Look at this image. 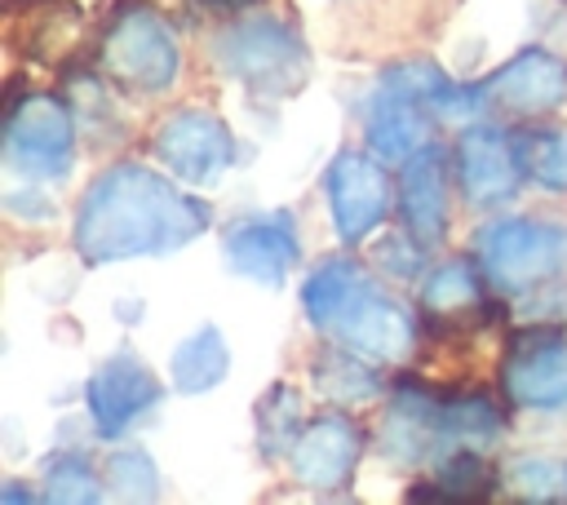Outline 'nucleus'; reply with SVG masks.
<instances>
[{"mask_svg":"<svg viewBox=\"0 0 567 505\" xmlns=\"http://www.w3.org/2000/svg\"><path fill=\"white\" fill-rule=\"evenodd\" d=\"M204 230V208L168 186L159 173L120 164L102 173L80 208L75 244L89 261H115L137 252H164Z\"/></svg>","mask_w":567,"mask_h":505,"instance_id":"f257e3e1","label":"nucleus"},{"mask_svg":"<svg viewBox=\"0 0 567 505\" xmlns=\"http://www.w3.org/2000/svg\"><path fill=\"white\" fill-rule=\"evenodd\" d=\"M478 261L501 288L540 284L554 270H563V261H567V226L527 221V217L496 221L478 239Z\"/></svg>","mask_w":567,"mask_h":505,"instance_id":"f03ea898","label":"nucleus"},{"mask_svg":"<svg viewBox=\"0 0 567 505\" xmlns=\"http://www.w3.org/2000/svg\"><path fill=\"white\" fill-rule=\"evenodd\" d=\"M226 62H230V71L248 89H257L266 97H288L306 80V49H301V40L284 22H270V18L244 22L226 40Z\"/></svg>","mask_w":567,"mask_h":505,"instance_id":"7ed1b4c3","label":"nucleus"},{"mask_svg":"<svg viewBox=\"0 0 567 505\" xmlns=\"http://www.w3.org/2000/svg\"><path fill=\"white\" fill-rule=\"evenodd\" d=\"M102 53H106V66L137 89H164L177 75V40L164 27V18L142 4L124 9L111 22Z\"/></svg>","mask_w":567,"mask_h":505,"instance_id":"20e7f679","label":"nucleus"},{"mask_svg":"<svg viewBox=\"0 0 567 505\" xmlns=\"http://www.w3.org/2000/svg\"><path fill=\"white\" fill-rule=\"evenodd\" d=\"M328 204H332V221L346 239H363L385 213H390V177L381 164H372L368 155H337V164L328 168Z\"/></svg>","mask_w":567,"mask_h":505,"instance_id":"39448f33","label":"nucleus"},{"mask_svg":"<svg viewBox=\"0 0 567 505\" xmlns=\"http://www.w3.org/2000/svg\"><path fill=\"white\" fill-rule=\"evenodd\" d=\"M155 151L173 173H182L190 182H208L230 164L235 142H230V133H226V124L217 115L177 111V115L164 120V128L155 137Z\"/></svg>","mask_w":567,"mask_h":505,"instance_id":"423d86ee","label":"nucleus"},{"mask_svg":"<svg viewBox=\"0 0 567 505\" xmlns=\"http://www.w3.org/2000/svg\"><path fill=\"white\" fill-rule=\"evenodd\" d=\"M71 115L62 102L53 97H31L13 111L9 120V159L27 173H62L66 155H71Z\"/></svg>","mask_w":567,"mask_h":505,"instance_id":"0eeeda50","label":"nucleus"},{"mask_svg":"<svg viewBox=\"0 0 567 505\" xmlns=\"http://www.w3.org/2000/svg\"><path fill=\"white\" fill-rule=\"evenodd\" d=\"M226 257L239 275L279 284L297 261V235L284 213H257L248 221H235L226 235Z\"/></svg>","mask_w":567,"mask_h":505,"instance_id":"6e6552de","label":"nucleus"},{"mask_svg":"<svg viewBox=\"0 0 567 505\" xmlns=\"http://www.w3.org/2000/svg\"><path fill=\"white\" fill-rule=\"evenodd\" d=\"M159 399V385L151 377L146 363H137L133 354H115L97 368L93 385H89V408L102 434H120L128 421H137L151 403Z\"/></svg>","mask_w":567,"mask_h":505,"instance_id":"1a4fd4ad","label":"nucleus"},{"mask_svg":"<svg viewBox=\"0 0 567 505\" xmlns=\"http://www.w3.org/2000/svg\"><path fill=\"white\" fill-rule=\"evenodd\" d=\"M483 93L496 106H509V111H523V115L549 111V106H558L567 97V62L554 58V53H545V49H527L514 62H505L487 80Z\"/></svg>","mask_w":567,"mask_h":505,"instance_id":"9d476101","label":"nucleus"},{"mask_svg":"<svg viewBox=\"0 0 567 505\" xmlns=\"http://www.w3.org/2000/svg\"><path fill=\"white\" fill-rule=\"evenodd\" d=\"M456 177L461 190L474 204H501L518 186V151L496 128H470L456 151Z\"/></svg>","mask_w":567,"mask_h":505,"instance_id":"9b49d317","label":"nucleus"},{"mask_svg":"<svg viewBox=\"0 0 567 505\" xmlns=\"http://www.w3.org/2000/svg\"><path fill=\"white\" fill-rule=\"evenodd\" d=\"M359 461V434L346 416H319L315 425L301 430V439L292 443V470L306 487H341L350 478Z\"/></svg>","mask_w":567,"mask_h":505,"instance_id":"f8f14e48","label":"nucleus"},{"mask_svg":"<svg viewBox=\"0 0 567 505\" xmlns=\"http://www.w3.org/2000/svg\"><path fill=\"white\" fill-rule=\"evenodd\" d=\"M350 350H363V354H372V359H399L408 346H412V319L394 306V301H385L372 284L354 297V306L337 319V328H332Z\"/></svg>","mask_w":567,"mask_h":505,"instance_id":"ddd939ff","label":"nucleus"},{"mask_svg":"<svg viewBox=\"0 0 567 505\" xmlns=\"http://www.w3.org/2000/svg\"><path fill=\"white\" fill-rule=\"evenodd\" d=\"M425 97L412 93L408 84H399L390 75V89L377 97L372 115H368V137L385 159H412L416 151H425L430 137V120H425Z\"/></svg>","mask_w":567,"mask_h":505,"instance_id":"4468645a","label":"nucleus"},{"mask_svg":"<svg viewBox=\"0 0 567 505\" xmlns=\"http://www.w3.org/2000/svg\"><path fill=\"white\" fill-rule=\"evenodd\" d=\"M505 381L523 408H567V346L558 337H532L518 346Z\"/></svg>","mask_w":567,"mask_h":505,"instance_id":"2eb2a0df","label":"nucleus"},{"mask_svg":"<svg viewBox=\"0 0 567 505\" xmlns=\"http://www.w3.org/2000/svg\"><path fill=\"white\" fill-rule=\"evenodd\" d=\"M403 217L416 239H439L447 221V186L439 151H416L403 173Z\"/></svg>","mask_w":567,"mask_h":505,"instance_id":"dca6fc26","label":"nucleus"},{"mask_svg":"<svg viewBox=\"0 0 567 505\" xmlns=\"http://www.w3.org/2000/svg\"><path fill=\"white\" fill-rule=\"evenodd\" d=\"M368 288V279L354 270V266H346V261H328L323 270H315L310 275V284H306V315L319 323V328H337V319L354 306V297Z\"/></svg>","mask_w":567,"mask_h":505,"instance_id":"f3484780","label":"nucleus"},{"mask_svg":"<svg viewBox=\"0 0 567 505\" xmlns=\"http://www.w3.org/2000/svg\"><path fill=\"white\" fill-rule=\"evenodd\" d=\"M226 363H230V354H226L221 332L217 328H199L195 337H186L173 350V381H177V390L195 394V390L217 385L226 377Z\"/></svg>","mask_w":567,"mask_h":505,"instance_id":"a211bd4d","label":"nucleus"},{"mask_svg":"<svg viewBox=\"0 0 567 505\" xmlns=\"http://www.w3.org/2000/svg\"><path fill=\"white\" fill-rule=\"evenodd\" d=\"M514 151H518V168L532 173L540 186H549V190H563L567 186V133L563 128L523 133L514 142Z\"/></svg>","mask_w":567,"mask_h":505,"instance_id":"6ab92c4d","label":"nucleus"},{"mask_svg":"<svg viewBox=\"0 0 567 505\" xmlns=\"http://www.w3.org/2000/svg\"><path fill=\"white\" fill-rule=\"evenodd\" d=\"M315 381L337 399V403H363L377 394V377L354 363L350 354H328L323 363H315Z\"/></svg>","mask_w":567,"mask_h":505,"instance_id":"aec40b11","label":"nucleus"},{"mask_svg":"<svg viewBox=\"0 0 567 505\" xmlns=\"http://www.w3.org/2000/svg\"><path fill=\"white\" fill-rule=\"evenodd\" d=\"M297 412H301V403H297V394L284 390V385H275V390L261 399V408H257V430H261V443H266L270 452L297 443V439H292Z\"/></svg>","mask_w":567,"mask_h":505,"instance_id":"412c9836","label":"nucleus"},{"mask_svg":"<svg viewBox=\"0 0 567 505\" xmlns=\"http://www.w3.org/2000/svg\"><path fill=\"white\" fill-rule=\"evenodd\" d=\"M474 297H478V284H474L470 266H461V261L439 266V270L430 275V284H425V306H434V310L474 306Z\"/></svg>","mask_w":567,"mask_h":505,"instance_id":"4be33fe9","label":"nucleus"},{"mask_svg":"<svg viewBox=\"0 0 567 505\" xmlns=\"http://www.w3.org/2000/svg\"><path fill=\"white\" fill-rule=\"evenodd\" d=\"M106 483L120 496H151L155 492V465L142 452H115L106 461Z\"/></svg>","mask_w":567,"mask_h":505,"instance_id":"5701e85b","label":"nucleus"},{"mask_svg":"<svg viewBox=\"0 0 567 505\" xmlns=\"http://www.w3.org/2000/svg\"><path fill=\"white\" fill-rule=\"evenodd\" d=\"M509 483H514L523 496H532V501H549V496L567 492V470H558V465H549V461H523V465H514Z\"/></svg>","mask_w":567,"mask_h":505,"instance_id":"b1692460","label":"nucleus"},{"mask_svg":"<svg viewBox=\"0 0 567 505\" xmlns=\"http://www.w3.org/2000/svg\"><path fill=\"white\" fill-rule=\"evenodd\" d=\"M49 496L53 501H93L97 496V478H93V470L84 465V461H62L53 474H49Z\"/></svg>","mask_w":567,"mask_h":505,"instance_id":"393cba45","label":"nucleus"},{"mask_svg":"<svg viewBox=\"0 0 567 505\" xmlns=\"http://www.w3.org/2000/svg\"><path fill=\"white\" fill-rule=\"evenodd\" d=\"M217 4H244V0H217Z\"/></svg>","mask_w":567,"mask_h":505,"instance_id":"a878e982","label":"nucleus"}]
</instances>
